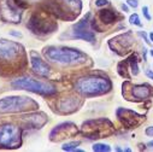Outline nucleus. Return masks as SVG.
I'll use <instances>...</instances> for the list:
<instances>
[{"label":"nucleus","mask_w":153,"mask_h":152,"mask_svg":"<svg viewBox=\"0 0 153 152\" xmlns=\"http://www.w3.org/2000/svg\"><path fill=\"white\" fill-rule=\"evenodd\" d=\"M99 18L105 24H111L116 21L117 15L114 13L112 10H100L99 11Z\"/></svg>","instance_id":"17"},{"label":"nucleus","mask_w":153,"mask_h":152,"mask_svg":"<svg viewBox=\"0 0 153 152\" xmlns=\"http://www.w3.org/2000/svg\"><path fill=\"white\" fill-rule=\"evenodd\" d=\"M149 39H151V41L153 42V33H151V34H149Z\"/></svg>","instance_id":"30"},{"label":"nucleus","mask_w":153,"mask_h":152,"mask_svg":"<svg viewBox=\"0 0 153 152\" xmlns=\"http://www.w3.org/2000/svg\"><path fill=\"white\" fill-rule=\"evenodd\" d=\"M81 130L88 139L105 138L112 133V123L108 120H92L85 122Z\"/></svg>","instance_id":"5"},{"label":"nucleus","mask_w":153,"mask_h":152,"mask_svg":"<svg viewBox=\"0 0 153 152\" xmlns=\"http://www.w3.org/2000/svg\"><path fill=\"white\" fill-rule=\"evenodd\" d=\"M139 35H140V36H143V39L146 40V42H147V44H151V42H149V40H147V36H146V34H145V33L140 31V33H139Z\"/></svg>","instance_id":"27"},{"label":"nucleus","mask_w":153,"mask_h":152,"mask_svg":"<svg viewBox=\"0 0 153 152\" xmlns=\"http://www.w3.org/2000/svg\"><path fill=\"white\" fill-rule=\"evenodd\" d=\"M79 145H80V141H70V142L64 144L62 146V150H64V151H75Z\"/></svg>","instance_id":"19"},{"label":"nucleus","mask_w":153,"mask_h":152,"mask_svg":"<svg viewBox=\"0 0 153 152\" xmlns=\"http://www.w3.org/2000/svg\"><path fill=\"white\" fill-rule=\"evenodd\" d=\"M131 95L136 100H143V99H147L151 95H153V88L147 83L134 85V86H131Z\"/></svg>","instance_id":"14"},{"label":"nucleus","mask_w":153,"mask_h":152,"mask_svg":"<svg viewBox=\"0 0 153 152\" xmlns=\"http://www.w3.org/2000/svg\"><path fill=\"white\" fill-rule=\"evenodd\" d=\"M44 56L46 59L59 64H79L83 63L87 58L83 52L68 47H46L44 50Z\"/></svg>","instance_id":"1"},{"label":"nucleus","mask_w":153,"mask_h":152,"mask_svg":"<svg viewBox=\"0 0 153 152\" xmlns=\"http://www.w3.org/2000/svg\"><path fill=\"white\" fill-rule=\"evenodd\" d=\"M75 89L87 97L100 95L111 89V82L107 79L99 76H85L76 81Z\"/></svg>","instance_id":"2"},{"label":"nucleus","mask_w":153,"mask_h":152,"mask_svg":"<svg viewBox=\"0 0 153 152\" xmlns=\"http://www.w3.org/2000/svg\"><path fill=\"white\" fill-rule=\"evenodd\" d=\"M145 133H146V135H148V136H153V126H152V127H148Z\"/></svg>","instance_id":"25"},{"label":"nucleus","mask_w":153,"mask_h":152,"mask_svg":"<svg viewBox=\"0 0 153 152\" xmlns=\"http://www.w3.org/2000/svg\"><path fill=\"white\" fill-rule=\"evenodd\" d=\"M151 54H152V56H153V50H152V51H151Z\"/></svg>","instance_id":"31"},{"label":"nucleus","mask_w":153,"mask_h":152,"mask_svg":"<svg viewBox=\"0 0 153 152\" xmlns=\"http://www.w3.org/2000/svg\"><path fill=\"white\" fill-rule=\"evenodd\" d=\"M92 148H93V151H97V152H108V151H111V147L106 144H95Z\"/></svg>","instance_id":"20"},{"label":"nucleus","mask_w":153,"mask_h":152,"mask_svg":"<svg viewBox=\"0 0 153 152\" xmlns=\"http://www.w3.org/2000/svg\"><path fill=\"white\" fill-rule=\"evenodd\" d=\"M37 107L39 105L28 97H6L0 99V113L22 112L27 110H35Z\"/></svg>","instance_id":"3"},{"label":"nucleus","mask_w":153,"mask_h":152,"mask_svg":"<svg viewBox=\"0 0 153 152\" xmlns=\"http://www.w3.org/2000/svg\"><path fill=\"white\" fill-rule=\"evenodd\" d=\"M89 17H91V13H87L81 21H79L72 27V36L76 37V39H81L88 42H94L95 34L93 31Z\"/></svg>","instance_id":"8"},{"label":"nucleus","mask_w":153,"mask_h":152,"mask_svg":"<svg viewBox=\"0 0 153 152\" xmlns=\"http://www.w3.org/2000/svg\"><path fill=\"white\" fill-rule=\"evenodd\" d=\"M65 3L66 7H69L71 11H74L76 15H77L81 11L82 4H81V0H63Z\"/></svg>","instance_id":"18"},{"label":"nucleus","mask_w":153,"mask_h":152,"mask_svg":"<svg viewBox=\"0 0 153 152\" xmlns=\"http://www.w3.org/2000/svg\"><path fill=\"white\" fill-rule=\"evenodd\" d=\"M127 4L129 5V6H131V7H137V5H139V0H127Z\"/></svg>","instance_id":"22"},{"label":"nucleus","mask_w":153,"mask_h":152,"mask_svg":"<svg viewBox=\"0 0 153 152\" xmlns=\"http://www.w3.org/2000/svg\"><path fill=\"white\" fill-rule=\"evenodd\" d=\"M30 60H31L33 70L37 75L44 76V77H47V76L50 75V66H48V64L39 54H36V52H34V51L30 52Z\"/></svg>","instance_id":"13"},{"label":"nucleus","mask_w":153,"mask_h":152,"mask_svg":"<svg viewBox=\"0 0 153 152\" xmlns=\"http://www.w3.org/2000/svg\"><path fill=\"white\" fill-rule=\"evenodd\" d=\"M21 129L12 124H4L0 127V147L16 148L22 144Z\"/></svg>","instance_id":"7"},{"label":"nucleus","mask_w":153,"mask_h":152,"mask_svg":"<svg viewBox=\"0 0 153 152\" xmlns=\"http://www.w3.org/2000/svg\"><path fill=\"white\" fill-rule=\"evenodd\" d=\"M129 22L131 23V24H135V25H141V22H140V17H139V15H136V13H134V15H131L130 16V18H129Z\"/></svg>","instance_id":"21"},{"label":"nucleus","mask_w":153,"mask_h":152,"mask_svg":"<svg viewBox=\"0 0 153 152\" xmlns=\"http://www.w3.org/2000/svg\"><path fill=\"white\" fill-rule=\"evenodd\" d=\"M12 87L17 88V89H27L37 94H41V95H52L57 92V89L45 82L41 81H37L30 77H23V79H16L15 81H12Z\"/></svg>","instance_id":"4"},{"label":"nucleus","mask_w":153,"mask_h":152,"mask_svg":"<svg viewBox=\"0 0 153 152\" xmlns=\"http://www.w3.org/2000/svg\"><path fill=\"white\" fill-rule=\"evenodd\" d=\"M142 13H143V16L146 17L147 21H151V16H149V13H148V7H147V6H143V7H142Z\"/></svg>","instance_id":"23"},{"label":"nucleus","mask_w":153,"mask_h":152,"mask_svg":"<svg viewBox=\"0 0 153 152\" xmlns=\"http://www.w3.org/2000/svg\"><path fill=\"white\" fill-rule=\"evenodd\" d=\"M147 146H148L149 148H153V140H152V141H149V142L147 144Z\"/></svg>","instance_id":"29"},{"label":"nucleus","mask_w":153,"mask_h":152,"mask_svg":"<svg viewBox=\"0 0 153 152\" xmlns=\"http://www.w3.org/2000/svg\"><path fill=\"white\" fill-rule=\"evenodd\" d=\"M107 3H108L107 0H97V1H95V5H97L98 7H101V6H105Z\"/></svg>","instance_id":"24"},{"label":"nucleus","mask_w":153,"mask_h":152,"mask_svg":"<svg viewBox=\"0 0 153 152\" xmlns=\"http://www.w3.org/2000/svg\"><path fill=\"white\" fill-rule=\"evenodd\" d=\"M59 109L62 112H72L77 109V100H75L74 98H66L60 101Z\"/></svg>","instance_id":"16"},{"label":"nucleus","mask_w":153,"mask_h":152,"mask_svg":"<svg viewBox=\"0 0 153 152\" xmlns=\"http://www.w3.org/2000/svg\"><path fill=\"white\" fill-rule=\"evenodd\" d=\"M77 132L76 126L71 122H65L59 126H57L52 132H51V140H62L64 138H70L72 134Z\"/></svg>","instance_id":"12"},{"label":"nucleus","mask_w":153,"mask_h":152,"mask_svg":"<svg viewBox=\"0 0 153 152\" xmlns=\"http://www.w3.org/2000/svg\"><path fill=\"white\" fill-rule=\"evenodd\" d=\"M146 75H147V77H149V79L153 80V71L152 70H147L146 71Z\"/></svg>","instance_id":"26"},{"label":"nucleus","mask_w":153,"mask_h":152,"mask_svg":"<svg viewBox=\"0 0 153 152\" xmlns=\"http://www.w3.org/2000/svg\"><path fill=\"white\" fill-rule=\"evenodd\" d=\"M121 7H122V10H123L124 12H127V11H128V6H126V5H122Z\"/></svg>","instance_id":"28"},{"label":"nucleus","mask_w":153,"mask_h":152,"mask_svg":"<svg viewBox=\"0 0 153 152\" xmlns=\"http://www.w3.org/2000/svg\"><path fill=\"white\" fill-rule=\"evenodd\" d=\"M28 28L34 33V34H39V35H42V34H47V33H52L57 25L52 22V21H48L39 15H34L29 23H28Z\"/></svg>","instance_id":"10"},{"label":"nucleus","mask_w":153,"mask_h":152,"mask_svg":"<svg viewBox=\"0 0 153 152\" xmlns=\"http://www.w3.org/2000/svg\"><path fill=\"white\" fill-rule=\"evenodd\" d=\"M117 117L127 128H135L145 121V116L139 115L137 112L124 107H120L117 110Z\"/></svg>","instance_id":"11"},{"label":"nucleus","mask_w":153,"mask_h":152,"mask_svg":"<svg viewBox=\"0 0 153 152\" xmlns=\"http://www.w3.org/2000/svg\"><path fill=\"white\" fill-rule=\"evenodd\" d=\"M25 121V126L27 128H41L46 122H47V117L44 113H35V115H30L27 116L24 118Z\"/></svg>","instance_id":"15"},{"label":"nucleus","mask_w":153,"mask_h":152,"mask_svg":"<svg viewBox=\"0 0 153 152\" xmlns=\"http://www.w3.org/2000/svg\"><path fill=\"white\" fill-rule=\"evenodd\" d=\"M0 16L6 22L19 23L22 17V11L13 0H0Z\"/></svg>","instance_id":"9"},{"label":"nucleus","mask_w":153,"mask_h":152,"mask_svg":"<svg viewBox=\"0 0 153 152\" xmlns=\"http://www.w3.org/2000/svg\"><path fill=\"white\" fill-rule=\"evenodd\" d=\"M21 54H23V47L9 40H0V64H10L17 63Z\"/></svg>","instance_id":"6"}]
</instances>
